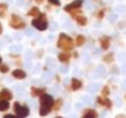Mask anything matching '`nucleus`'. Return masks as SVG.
Returning <instances> with one entry per match:
<instances>
[{
	"label": "nucleus",
	"instance_id": "c756f323",
	"mask_svg": "<svg viewBox=\"0 0 126 118\" xmlns=\"http://www.w3.org/2000/svg\"><path fill=\"white\" fill-rule=\"evenodd\" d=\"M116 118H124V116H119V117H116Z\"/></svg>",
	"mask_w": 126,
	"mask_h": 118
},
{
	"label": "nucleus",
	"instance_id": "bb28decb",
	"mask_svg": "<svg viewBox=\"0 0 126 118\" xmlns=\"http://www.w3.org/2000/svg\"><path fill=\"white\" fill-rule=\"evenodd\" d=\"M5 12H6V10H0V17L1 19L5 17Z\"/></svg>",
	"mask_w": 126,
	"mask_h": 118
},
{
	"label": "nucleus",
	"instance_id": "f3484780",
	"mask_svg": "<svg viewBox=\"0 0 126 118\" xmlns=\"http://www.w3.org/2000/svg\"><path fill=\"white\" fill-rule=\"evenodd\" d=\"M84 43H85V37H84V36H82V35H78V36L76 37L74 46H78V47H80V46H83Z\"/></svg>",
	"mask_w": 126,
	"mask_h": 118
},
{
	"label": "nucleus",
	"instance_id": "5701e85b",
	"mask_svg": "<svg viewBox=\"0 0 126 118\" xmlns=\"http://www.w3.org/2000/svg\"><path fill=\"white\" fill-rule=\"evenodd\" d=\"M48 3L52 4V5H54V6H59V5H61L59 0H48Z\"/></svg>",
	"mask_w": 126,
	"mask_h": 118
},
{
	"label": "nucleus",
	"instance_id": "2eb2a0df",
	"mask_svg": "<svg viewBox=\"0 0 126 118\" xmlns=\"http://www.w3.org/2000/svg\"><path fill=\"white\" fill-rule=\"evenodd\" d=\"M76 21H77V24H78L79 26H85V25L88 24V19H87L85 16H83V15L76 16Z\"/></svg>",
	"mask_w": 126,
	"mask_h": 118
},
{
	"label": "nucleus",
	"instance_id": "aec40b11",
	"mask_svg": "<svg viewBox=\"0 0 126 118\" xmlns=\"http://www.w3.org/2000/svg\"><path fill=\"white\" fill-rule=\"evenodd\" d=\"M0 71H1L3 74H5V73H9V65H6V64H0Z\"/></svg>",
	"mask_w": 126,
	"mask_h": 118
},
{
	"label": "nucleus",
	"instance_id": "423d86ee",
	"mask_svg": "<svg viewBox=\"0 0 126 118\" xmlns=\"http://www.w3.org/2000/svg\"><path fill=\"white\" fill-rule=\"evenodd\" d=\"M82 5H83V0H74L73 3H71V4H68L67 6H64V11L71 12V11H73V10L80 9Z\"/></svg>",
	"mask_w": 126,
	"mask_h": 118
},
{
	"label": "nucleus",
	"instance_id": "393cba45",
	"mask_svg": "<svg viewBox=\"0 0 126 118\" xmlns=\"http://www.w3.org/2000/svg\"><path fill=\"white\" fill-rule=\"evenodd\" d=\"M0 10H8V5L4 3H0Z\"/></svg>",
	"mask_w": 126,
	"mask_h": 118
},
{
	"label": "nucleus",
	"instance_id": "412c9836",
	"mask_svg": "<svg viewBox=\"0 0 126 118\" xmlns=\"http://www.w3.org/2000/svg\"><path fill=\"white\" fill-rule=\"evenodd\" d=\"M109 87L108 86H104V89H103V91H101V97H104V98H108V96H109Z\"/></svg>",
	"mask_w": 126,
	"mask_h": 118
},
{
	"label": "nucleus",
	"instance_id": "ddd939ff",
	"mask_svg": "<svg viewBox=\"0 0 126 118\" xmlns=\"http://www.w3.org/2000/svg\"><path fill=\"white\" fill-rule=\"evenodd\" d=\"M45 91H46L45 89H38V87H32V89H31V95H32L33 97H40L41 95H43V94H46Z\"/></svg>",
	"mask_w": 126,
	"mask_h": 118
},
{
	"label": "nucleus",
	"instance_id": "9d476101",
	"mask_svg": "<svg viewBox=\"0 0 126 118\" xmlns=\"http://www.w3.org/2000/svg\"><path fill=\"white\" fill-rule=\"evenodd\" d=\"M13 76L15 78V79H25L26 78V73L22 70V69H15L14 71H13Z\"/></svg>",
	"mask_w": 126,
	"mask_h": 118
},
{
	"label": "nucleus",
	"instance_id": "0eeeda50",
	"mask_svg": "<svg viewBox=\"0 0 126 118\" xmlns=\"http://www.w3.org/2000/svg\"><path fill=\"white\" fill-rule=\"evenodd\" d=\"M13 98V94L8 90V89H3L1 92H0V100H3V101H10Z\"/></svg>",
	"mask_w": 126,
	"mask_h": 118
},
{
	"label": "nucleus",
	"instance_id": "a878e982",
	"mask_svg": "<svg viewBox=\"0 0 126 118\" xmlns=\"http://www.w3.org/2000/svg\"><path fill=\"white\" fill-rule=\"evenodd\" d=\"M3 118H17V117H16L15 114H5Z\"/></svg>",
	"mask_w": 126,
	"mask_h": 118
},
{
	"label": "nucleus",
	"instance_id": "9b49d317",
	"mask_svg": "<svg viewBox=\"0 0 126 118\" xmlns=\"http://www.w3.org/2000/svg\"><path fill=\"white\" fill-rule=\"evenodd\" d=\"M96 102L99 103V105H103V106H105L106 108H111V101L109 100V98H104V97H98L96 98Z\"/></svg>",
	"mask_w": 126,
	"mask_h": 118
},
{
	"label": "nucleus",
	"instance_id": "7c9ffc66",
	"mask_svg": "<svg viewBox=\"0 0 126 118\" xmlns=\"http://www.w3.org/2000/svg\"><path fill=\"white\" fill-rule=\"evenodd\" d=\"M56 118H62V117H56Z\"/></svg>",
	"mask_w": 126,
	"mask_h": 118
},
{
	"label": "nucleus",
	"instance_id": "39448f33",
	"mask_svg": "<svg viewBox=\"0 0 126 118\" xmlns=\"http://www.w3.org/2000/svg\"><path fill=\"white\" fill-rule=\"evenodd\" d=\"M14 109H15V113H16V117L17 118H26L30 113V109L27 106H21L19 102H15L14 105Z\"/></svg>",
	"mask_w": 126,
	"mask_h": 118
},
{
	"label": "nucleus",
	"instance_id": "6ab92c4d",
	"mask_svg": "<svg viewBox=\"0 0 126 118\" xmlns=\"http://www.w3.org/2000/svg\"><path fill=\"white\" fill-rule=\"evenodd\" d=\"M9 108V102L0 100V111H6Z\"/></svg>",
	"mask_w": 126,
	"mask_h": 118
},
{
	"label": "nucleus",
	"instance_id": "a211bd4d",
	"mask_svg": "<svg viewBox=\"0 0 126 118\" xmlns=\"http://www.w3.org/2000/svg\"><path fill=\"white\" fill-rule=\"evenodd\" d=\"M103 60H104L105 63H112V62H114V55H112V53H109V54L104 55V57H103Z\"/></svg>",
	"mask_w": 126,
	"mask_h": 118
},
{
	"label": "nucleus",
	"instance_id": "20e7f679",
	"mask_svg": "<svg viewBox=\"0 0 126 118\" xmlns=\"http://www.w3.org/2000/svg\"><path fill=\"white\" fill-rule=\"evenodd\" d=\"M9 25H10V27H13L14 30H22V28H25L26 22H25V21H24L19 15L13 14V15H11V19H10Z\"/></svg>",
	"mask_w": 126,
	"mask_h": 118
},
{
	"label": "nucleus",
	"instance_id": "f8f14e48",
	"mask_svg": "<svg viewBox=\"0 0 126 118\" xmlns=\"http://www.w3.org/2000/svg\"><path fill=\"white\" fill-rule=\"evenodd\" d=\"M27 15L31 16V17H33V19H36V17H38V16L41 15V11H40V9H38L37 6H33V8H31V9L29 10Z\"/></svg>",
	"mask_w": 126,
	"mask_h": 118
},
{
	"label": "nucleus",
	"instance_id": "b1692460",
	"mask_svg": "<svg viewBox=\"0 0 126 118\" xmlns=\"http://www.w3.org/2000/svg\"><path fill=\"white\" fill-rule=\"evenodd\" d=\"M96 17H98V19H103V17H104V10L98 11V12H96Z\"/></svg>",
	"mask_w": 126,
	"mask_h": 118
},
{
	"label": "nucleus",
	"instance_id": "c85d7f7f",
	"mask_svg": "<svg viewBox=\"0 0 126 118\" xmlns=\"http://www.w3.org/2000/svg\"><path fill=\"white\" fill-rule=\"evenodd\" d=\"M1 62H3V58H1V57H0V64H1Z\"/></svg>",
	"mask_w": 126,
	"mask_h": 118
},
{
	"label": "nucleus",
	"instance_id": "4be33fe9",
	"mask_svg": "<svg viewBox=\"0 0 126 118\" xmlns=\"http://www.w3.org/2000/svg\"><path fill=\"white\" fill-rule=\"evenodd\" d=\"M61 106H62V100L59 98L58 101H56V102H53V106H52V108H54L56 111H58V109L61 108Z\"/></svg>",
	"mask_w": 126,
	"mask_h": 118
},
{
	"label": "nucleus",
	"instance_id": "1a4fd4ad",
	"mask_svg": "<svg viewBox=\"0 0 126 118\" xmlns=\"http://www.w3.org/2000/svg\"><path fill=\"white\" fill-rule=\"evenodd\" d=\"M82 118H98V113H96V111L89 108V109H85L84 111Z\"/></svg>",
	"mask_w": 126,
	"mask_h": 118
},
{
	"label": "nucleus",
	"instance_id": "cd10ccee",
	"mask_svg": "<svg viewBox=\"0 0 126 118\" xmlns=\"http://www.w3.org/2000/svg\"><path fill=\"white\" fill-rule=\"evenodd\" d=\"M3 33V26H1V24H0V35Z\"/></svg>",
	"mask_w": 126,
	"mask_h": 118
},
{
	"label": "nucleus",
	"instance_id": "4468645a",
	"mask_svg": "<svg viewBox=\"0 0 126 118\" xmlns=\"http://www.w3.org/2000/svg\"><path fill=\"white\" fill-rule=\"evenodd\" d=\"M69 58H71L69 53H66V52H62V53L58 54V59H59L62 63H68L69 62Z\"/></svg>",
	"mask_w": 126,
	"mask_h": 118
},
{
	"label": "nucleus",
	"instance_id": "6e6552de",
	"mask_svg": "<svg viewBox=\"0 0 126 118\" xmlns=\"http://www.w3.org/2000/svg\"><path fill=\"white\" fill-rule=\"evenodd\" d=\"M100 46H101V48L104 50H108L109 47H110V38L108 36H103L100 38Z\"/></svg>",
	"mask_w": 126,
	"mask_h": 118
},
{
	"label": "nucleus",
	"instance_id": "dca6fc26",
	"mask_svg": "<svg viewBox=\"0 0 126 118\" xmlns=\"http://www.w3.org/2000/svg\"><path fill=\"white\" fill-rule=\"evenodd\" d=\"M82 87V81L80 80H78V79H72V90H74V91H77V90H79Z\"/></svg>",
	"mask_w": 126,
	"mask_h": 118
},
{
	"label": "nucleus",
	"instance_id": "f03ea898",
	"mask_svg": "<svg viewBox=\"0 0 126 118\" xmlns=\"http://www.w3.org/2000/svg\"><path fill=\"white\" fill-rule=\"evenodd\" d=\"M57 47L61 48L63 52L69 53L73 48H74V41L72 37L67 36L66 33H61L58 37V42H57Z\"/></svg>",
	"mask_w": 126,
	"mask_h": 118
},
{
	"label": "nucleus",
	"instance_id": "f257e3e1",
	"mask_svg": "<svg viewBox=\"0 0 126 118\" xmlns=\"http://www.w3.org/2000/svg\"><path fill=\"white\" fill-rule=\"evenodd\" d=\"M53 97L48 94H43L40 96V114L42 117L47 116L51 111H52V106H53Z\"/></svg>",
	"mask_w": 126,
	"mask_h": 118
},
{
	"label": "nucleus",
	"instance_id": "7ed1b4c3",
	"mask_svg": "<svg viewBox=\"0 0 126 118\" xmlns=\"http://www.w3.org/2000/svg\"><path fill=\"white\" fill-rule=\"evenodd\" d=\"M32 26L40 31H45L48 26V22H47V19H46V15L45 14H41L38 17L33 19L32 20Z\"/></svg>",
	"mask_w": 126,
	"mask_h": 118
}]
</instances>
